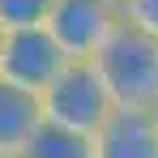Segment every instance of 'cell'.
<instances>
[{
	"label": "cell",
	"mask_w": 158,
	"mask_h": 158,
	"mask_svg": "<svg viewBox=\"0 0 158 158\" xmlns=\"http://www.w3.org/2000/svg\"><path fill=\"white\" fill-rule=\"evenodd\" d=\"M17 158H94V141H90V132H73L43 120Z\"/></svg>",
	"instance_id": "7"
},
{
	"label": "cell",
	"mask_w": 158,
	"mask_h": 158,
	"mask_svg": "<svg viewBox=\"0 0 158 158\" xmlns=\"http://www.w3.org/2000/svg\"><path fill=\"white\" fill-rule=\"evenodd\" d=\"M56 0H0V26L22 30V26H43Z\"/></svg>",
	"instance_id": "8"
},
{
	"label": "cell",
	"mask_w": 158,
	"mask_h": 158,
	"mask_svg": "<svg viewBox=\"0 0 158 158\" xmlns=\"http://www.w3.org/2000/svg\"><path fill=\"white\" fill-rule=\"evenodd\" d=\"M64 60L69 56L60 52V43L47 34V26L4 30V39H0V77L22 85V90H30V94H39L60 73Z\"/></svg>",
	"instance_id": "4"
},
{
	"label": "cell",
	"mask_w": 158,
	"mask_h": 158,
	"mask_svg": "<svg viewBox=\"0 0 158 158\" xmlns=\"http://www.w3.org/2000/svg\"><path fill=\"white\" fill-rule=\"evenodd\" d=\"M111 94H107L103 77L90 60H64L60 73H56L43 90H39V111L47 124L73 132H94L111 115Z\"/></svg>",
	"instance_id": "2"
},
{
	"label": "cell",
	"mask_w": 158,
	"mask_h": 158,
	"mask_svg": "<svg viewBox=\"0 0 158 158\" xmlns=\"http://www.w3.org/2000/svg\"><path fill=\"white\" fill-rule=\"evenodd\" d=\"M39 124H43L39 94H30V90H22V85L0 77V154L17 158Z\"/></svg>",
	"instance_id": "6"
},
{
	"label": "cell",
	"mask_w": 158,
	"mask_h": 158,
	"mask_svg": "<svg viewBox=\"0 0 158 158\" xmlns=\"http://www.w3.org/2000/svg\"><path fill=\"white\" fill-rule=\"evenodd\" d=\"M90 64L98 69L115 107H141V111L158 107V34L120 17L115 30L103 39V47L90 56Z\"/></svg>",
	"instance_id": "1"
},
{
	"label": "cell",
	"mask_w": 158,
	"mask_h": 158,
	"mask_svg": "<svg viewBox=\"0 0 158 158\" xmlns=\"http://www.w3.org/2000/svg\"><path fill=\"white\" fill-rule=\"evenodd\" d=\"M115 4H120V0H115Z\"/></svg>",
	"instance_id": "13"
},
{
	"label": "cell",
	"mask_w": 158,
	"mask_h": 158,
	"mask_svg": "<svg viewBox=\"0 0 158 158\" xmlns=\"http://www.w3.org/2000/svg\"><path fill=\"white\" fill-rule=\"evenodd\" d=\"M154 120H158V107H154Z\"/></svg>",
	"instance_id": "11"
},
{
	"label": "cell",
	"mask_w": 158,
	"mask_h": 158,
	"mask_svg": "<svg viewBox=\"0 0 158 158\" xmlns=\"http://www.w3.org/2000/svg\"><path fill=\"white\" fill-rule=\"evenodd\" d=\"M90 141L94 158H158V120L141 107H111Z\"/></svg>",
	"instance_id": "5"
},
{
	"label": "cell",
	"mask_w": 158,
	"mask_h": 158,
	"mask_svg": "<svg viewBox=\"0 0 158 158\" xmlns=\"http://www.w3.org/2000/svg\"><path fill=\"white\" fill-rule=\"evenodd\" d=\"M120 17H128L132 26L158 34V0H120Z\"/></svg>",
	"instance_id": "9"
},
{
	"label": "cell",
	"mask_w": 158,
	"mask_h": 158,
	"mask_svg": "<svg viewBox=\"0 0 158 158\" xmlns=\"http://www.w3.org/2000/svg\"><path fill=\"white\" fill-rule=\"evenodd\" d=\"M115 22H120L115 0H56L43 26L69 60H90L115 30Z\"/></svg>",
	"instance_id": "3"
},
{
	"label": "cell",
	"mask_w": 158,
	"mask_h": 158,
	"mask_svg": "<svg viewBox=\"0 0 158 158\" xmlns=\"http://www.w3.org/2000/svg\"><path fill=\"white\" fill-rule=\"evenodd\" d=\"M0 39H4V26H0Z\"/></svg>",
	"instance_id": "10"
},
{
	"label": "cell",
	"mask_w": 158,
	"mask_h": 158,
	"mask_svg": "<svg viewBox=\"0 0 158 158\" xmlns=\"http://www.w3.org/2000/svg\"><path fill=\"white\" fill-rule=\"evenodd\" d=\"M0 158H9V154H0Z\"/></svg>",
	"instance_id": "12"
}]
</instances>
